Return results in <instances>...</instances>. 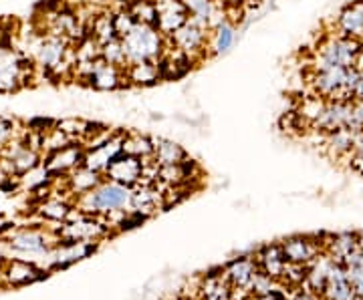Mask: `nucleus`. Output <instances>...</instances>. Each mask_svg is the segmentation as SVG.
<instances>
[{"instance_id": "obj_1", "label": "nucleus", "mask_w": 363, "mask_h": 300, "mask_svg": "<svg viewBox=\"0 0 363 300\" xmlns=\"http://www.w3.org/2000/svg\"><path fill=\"white\" fill-rule=\"evenodd\" d=\"M130 200L131 188L111 180H104L95 190L77 196V204L81 214L105 218L119 209H130Z\"/></svg>"}, {"instance_id": "obj_2", "label": "nucleus", "mask_w": 363, "mask_h": 300, "mask_svg": "<svg viewBox=\"0 0 363 300\" xmlns=\"http://www.w3.org/2000/svg\"><path fill=\"white\" fill-rule=\"evenodd\" d=\"M359 71L355 67H331L315 71L311 79L313 95L323 97L325 101H355Z\"/></svg>"}, {"instance_id": "obj_3", "label": "nucleus", "mask_w": 363, "mask_h": 300, "mask_svg": "<svg viewBox=\"0 0 363 300\" xmlns=\"http://www.w3.org/2000/svg\"><path fill=\"white\" fill-rule=\"evenodd\" d=\"M123 49L128 57V65L143 63V61H160L168 49V37L160 33V28L154 25H138L131 28L130 35L123 39Z\"/></svg>"}, {"instance_id": "obj_4", "label": "nucleus", "mask_w": 363, "mask_h": 300, "mask_svg": "<svg viewBox=\"0 0 363 300\" xmlns=\"http://www.w3.org/2000/svg\"><path fill=\"white\" fill-rule=\"evenodd\" d=\"M363 40L350 39L339 33L327 35L315 52V71H323L331 67H353L357 52L362 51Z\"/></svg>"}, {"instance_id": "obj_5", "label": "nucleus", "mask_w": 363, "mask_h": 300, "mask_svg": "<svg viewBox=\"0 0 363 300\" xmlns=\"http://www.w3.org/2000/svg\"><path fill=\"white\" fill-rule=\"evenodd\" d=\"M208 42H210V28L196 23L192 18L169 37V45L184 54H188L194 63L208 57Z\"/></svg>"}, {"instance_id": "obj_6", "label": "nucleus", "mask_w": 363, "mask_h": 300, "mask_svg": "<svg viewBox=\"0 0 363 300\" xmlns=\"http://www.w3.org/2000/svg\"><path fill=\"white\" fill-rule=\"evenodd\" d=\"M33 67L21 52L0 47V93L18 91L30 77Z\"/></svg>"}, {"instance_id": "obj_7", "label": "nucleus", "mask_w": 363, "mask_h": 300, "mask_svg": "<svg viewBox=\"0 0 363 300\" xmlns=\"http://www.w3.org/2000/svg\"><path fill=\"white\" fill-rule=\"evenodd\" d=\"M283 254L291 264H311L319 254L325 252L323 236H291L281 242Z\"/></svg>"}, {"instance_id": "obj_8", "label": "nucleus", "mask_w": 363, "mask_h": 300, "mask_svg": "<svg viewBox=\"0 0 363 300\" xmlns=\"http://www.w3.org/2000/svg\"><path fill=\"white\" fill-rule=\"evenodd\" d=\"M156 26L160 28V33L168 39L190 21V11H188L184 0H156Z\"/></svg>"}, {"instance_id": "obj_9", "label": "nucleus", "mask_w": 363, "mask_h": 300, "mask_svg": "<svg viewBox=\"0 0 363 300\" xmlns=\"http://www.w3.org/2000/svg\"><path fill=\"white\" fill-rule=\"evenodd\" d=\"M143 171H145V159L133 157L130 154H121L116 161L105 171V180L123 183L128 188H135L143 182Z\"/></svg>"}, {"instance_id": "obj_10", "label": "nucleus", "mask_w": 363, "mask_h": 300, "mask_svg": "<svg viewBox=\"0 0 363 300\" xmlns=\"http://www.w3.org/2000/svg\"><path fill=\"white\" fill-rule=\"evenodd\" d=\"M162 208H166V197H164L162 190H157V182H142L138 183L135 188H131V212L142 214L143 218H150V216H154Z\"/></svg>"}, {"instance_id": "obj_11", "label": "nucleus", "mask_w": 363, "mask_h": 300, "mask_svg": "<svg viewBox=\"0 0 363 300\" xmlns=\"http://www.w3.org/2000/svg\"><path fill=\"white\" fill-rule=\"evenodd\" d=\"M222 272H224L226 280L230 282V287L234 290L250 294V287H252L255 278L260 272V268L255 256H240V258H234V260L228 262L222 268Z\"/></svg>"}, {"instance_id": "obj_12", "label": "nucleus", "mask_w": 363, "mask_h": 300, "mask_svg": "<svg viewBox=\"0 0 363 300\" xmlns=\"http://www.w3.org/2000/svg\"><path fill=\"white\" fill-rule=\"evenodd\" d=\"M61 236L65 240H79V242H99L105 236H109V226L99 216L83 214L77 222L67 224Z\"/></svg>"}, {"instance_id": "obj_13", "label": "nucleus", "mask_w": 363, "mask_h": 300, "mask_svg": "<svg viewBox=\"0 0 363 300\" xmlns=\"http://www.w3.org/2000/svg\"><path fill=\"white\" fill-rule=\"evenodd\" d=\"M123 137H125V133L123 131H117L116 135L109 142H105L104 145L93 147V149H85L83 166H87L89 170L99 171V173L105 175L107 168L116 161L117 157L123 154Z\"/></svg>"}, {"instance_id": "obj_14", "label": "nucleus", "mask_w": 363, "mask_h": 300, "mask_svg": "<svg viewBox=\"0 0 363 300\" xmlns=\"http://www.w3.org/2000/svg\"><path fill=\"white\" fill-rule=\"evenodd\" d=\"M353 111V101H327L323 113L315 119L309 129L319 131V133H331V131L347 127Z\"/></svg>"}, {"instance_id": "obj_15", "label": "nucleus", "mask_w": 363, "mask_h": 300, "mask_svg": "<svg viewBox=\"0 0 363 300\" xmlns=\"http://www.w3.org/2000/svg\"><path fill=\"white\" fill-rule=\"evenodd\" d=\"M87 83L93 89H97V91H117L123 85H128L125 69L111 65L105 59H97L95 65H93L89 79H87Z\"/></svg>"}, {"instance_id": "obj_16", "label": "nucleus", "mask_w": 363, "mask_h": 300, "mask_svg": "<svg viewBox=\"0 0 363 300\" xmlns=\"http://www.w3.org/2000/svg\"><path fill=\"white\" fill-rule=\"evenodd\" d=\"M321 296H323V300H362L357 296L350 276L345 272V266L341 262H333Z\"/></svg>"}, {"instance_id": "obj_17", "label": "nucleus", "mask_w": 363, "mask_h": 300, "mask_svg": "<svg viewBox=\"0 0 363 300\" xmlns=\"http://www.w3.org/2000/svg\"><path fill=\"white\" fill-rule=\"evenodd\" d=\"M83 159H85L83 144H71L55 154H49L47 170L51 173H71L79 166H83Z\"/></svg>"}, {"instance_id": "obj_18", "label": "nucleus", "mask_w": 363, "mask_h": 300, "mask_svg": "<svg viewBox=\"0 0 363 300\" xmlns=\"http://www.w3.org/2000/svg\"><path fill=\"white\" fill-rule=\"evenodd\" d=\"M335 28L343 37L363 40V0L351 2L341 8L335 21Z\"/></svg>"}, {"instance_id": "obj_19", "label": "nucleus", "mask_w": 363, "mask_h": 300, "mask_svg": "<svg viewBox=\"0 0 363 300\" xmlns=\"http://www.w3.org/2000/svg\"><path fill=\"white\" fill-rule=\"evenodd\" d=\"M157 65H160L162 81H169V79L184 77L196 63L188 57V54H184V52L178 51V49H174L168 42V49L164 52V57L157 61Z\"/></svg>"}, {"instance_id": "obj_20", "label": "nucleus", "mask_w": 363, "mask_h": 300, "mask_svg": "<svg viewBox=\"0 0 363 300\" xmlns=\"http://www.w3.org/2000/svg\"><path fill=\"white\" fill-rule=\"evenodd\" d=\"M255 258L259 262L260 272L269 275L274 280H283L286 268V258L283 254V246L281 244H269V246H262V248L255 254Z\"/></svg>"}, {"instance_id": "obj_21", "label": "nucleus", "mask_w": 363, "mask_h": 300, "mask_svg": "<svg viewBox=\"0 0 363 300\" xmlns=\"http://www.w3.org/2000/svg\"><path fill=\"white\" fill-rule=\"evenodd\" d=\"M236 25L233 21L224 18L222 23L214 26L210 30V42H208V54L210 57H220V54H226L234 47L236 42Z\"/></svg>"}, {"instance_id": "obj_22", "label": "nucleus", "mask_w": 363, "mask_h": 300, "mask_svg": "<svg viewBox=\"0 0 363 300\" xmlns=\"http://www.w3.org/2000/svg\"><path fill=\"white\" fill-rule=\"evenodd\" d=\"M333 258L323 252L319 254L311 264H307V278H305V288H309L311 292L317 294H323L325 284H327V278L331 272V266H333Z\"/></svg>"}, {"instance_id": "obj_23", "label": "nucleus", "mask_w": 363, "mask_h": 300, "mask_svg": "<svg viewBox=\"0 0 363 300\" xmlns=\"http://www.w3.org/2000/svg\"><path fill=\"white\" fill-rule=\"evenodd\" d=\"M359 244H362L359 234H351V232L331 234L325 238V252L335 262H343L353 250L359 248Z\"/></svg>"}, {"instance_id": "obj_24", "label": "nucleus", "mask_w": 363, "mask_h": 300, "mask_svg": "<svg viewBox=\"0 0 363 300\" xmlns=\"http://www.w3.org/2000/svg\"><path fill=\"white\" fill-rule=\"evenodd\" d=\"M125 79H128V85H133V87H152L157 81H162V73H160L157 61H143V63L128 65Z\"/></svg>"}, {"instance_id": "obj_25", "label": "nucleus", "mask_w": 363, "mask_h": 300, "mask_svg": "<svg viewBox=\"0 0 363 300\" xmlns=\"http://www.w3.org/2000/svg\"><path fill=\"white\" fill-rule=\"evenodd\" d=\"M200 300H234V288L222 270L220 275H206L200 287Z\"/></svg>"}, {"instance_id": "obj_26", "label": "nucleus", "mask_w": 363, "mask_h": 300, "mask_svg": "<svg viewBox=\"0 0 363 300\" xmlns=\"http://www.w3.org/2000/svg\"><path fill=\"white\" fill-rule=\"evenodd\" d=\"M353 145H355V131H351L350 127H341L325 135V147L329 156L335 159L350 156L353 151Z\"/></svg>"}, {"instance_id": "obj_27", "label": "nucleus", "mask_w": 363, "mask_h": 300, "mask_svg": "<svg viewBox=\"0 0 363 300\" xmlns=\"http://www.w3.org/2000/svg\"><path fill=\"white\" fill-rule=\"evenodd\" d=\"M104 180V173L89 170L87 166H79L77 170H73L69 173V188H71V192L75 196H83V194H87L91 190H95Z\"/></svg>"}, {"instance_id": "obj_28", "label": "nucleus", "mask_w": 363, "mask_h": 300, "mask_svg": "<svg viewBox=\"0 0 363 300\" xmlns=\"http://www.w3.org/2000/svg\"><path fill=\"white\" fill-rule=\"evenodd\" d=\"M13 248H16L18 252H26V254H45L49 252V238L45 232H39V230H25L21 234L13 236L11 240Z\"/></svg>"}, {"instance_id": "obj_29", "label": "nucleus", "mask_w": 363, "mask_h": 300, "mask_svg": "<svg viewBox=\"0 0 363 300\" xmlns=\"http://www.w3.org/2000/svg\"><path fill=\"white\" fill-rule=\"evenodd\" d=\"M154 159L160 166H178V163L188 159V154L180 144H176L172 139L157 137V139H154Z\"/></svg>"}, {"instance_id": "obj_30", "label": "nucleus", "mask_w": 363, "mask_h": 300, "mask_svg": "<svg viewBox=\"0 0 363 300\" xmlns=\"http://www.w3.org/2000/svg\"><path fill=\"white\" fill-rule=\"evenodd\" d=\"M123 154H130L140 159H152L154 157V137L130 131L123 137Z\"/></svg>"}, {"instance_id": "obj_31", "label": "nucleus", "mask_w": 363, "mask_h": 300, "mask_svg": "<svg viewBox=\"0 0 363 300\" xmlns=\"http://www.w3.org/2000/svg\"><path fill=\"white\" fill-rule=\"evenodd\" d=\"M345 266V272L350 276L351 284L355 288L357 296L363 299V236H362V244L359 248L353 250L350 256L345 260L341 262Z\"/></svg>"}, {"instance_id": "obj_32", "label": "nucleus", "mask_w": 363, "mask_h": 300, "mask_svg": "<svg viewBox=\"0 0 363 300\" xmlns=\"http://www.w3.org/2000/svg\"><path fill=\"white\" fill-rule=\"evenodd\" d=\"M93 39L97 40L101 47L107 45V42H111V40L119 39V35H117L116 25H113V13H104L99 14V16H95L93 18V26H91V33H89Z\"/></svg>"}, {"instance_id": "obj_33", "label": "nucleus", "mask_w": 363, "mask_h": 300, "mask_svg": "<svg viewBox=\"0 0 363 300\" xmlns=\"http://www.w3.org/2000/svg\"><path fill=\"white\" fill-rule=\"evenodd\" d=\"M128 11L133 14V18L142 25H154L157 23V8L156 2L150 0H130Z\"/></svg>"}, {"instance_id": "obj_34", "label": "nucleus", "mask_w": 363, "mask_h": 300, "mask_svg": "<svg viewBox=\"0 0 363 300\" xmlns=\"http://www.w3.org/2000/svg\"><path fill=\"white\" fill-rule=\"evenodd\" d=\"M325 105H327V101H325L323 97H319V95H311V97L303 99V103H301V107L297 109L298 117L303 119V123H305V125H309V127H311L313 121L323 113Z\"/></svg>"}, {"instance_id": "obj_35", "label": "nucleus", "mask_w": 363, "mask_h": 300, "mask_svg": "<svg viewBox=\"0 0 363 300\" xmlns=\"http://www.w3.org/2000/svg\"><path fill=\"white\" fill-rule=\"evenodd\" d=\"M40 276H43V272L37 270L33 264H26V262H13L9 268V280L13 284H26V282L37 280Z\"/></svg>"}, {"instance_id": "obj_36", "label": "nucleus", "mask_w": 363, "mask_h": 300, "mask_svg": "<svg viewBox=\"0 0 363 300\" xmlns=\"http://www.w3.org/2000/svg\"><path fill=\"white\" fill-rule=\"evenodd\" d=\"M101 59H105V61L111 63V65L128 69V57H125V49H123L121 39L111 40V42L104 45V47H101Z\"/></svg>"}, {"instance_id": "obj_37", "label": "nucleus", "mask_w": 363, "mask_h": 300, "mask_svg": "<svg viewBox=\"0 0 363 300\" xmlns=\"http://www.w3.org/2000/svg\"><path fill=\"white\" fill-rule=\"evenodd\" d=\"M113 25H116L117 35H119V39H123L125 35H130L131 28L138 25V21L133 18V14L128 11V6L125 8H121V11H117L113 13Z\"/></svg>"}, {"instance_id": "obj_38", "label": "nucleus", "mask_w": 363, "mask_h": 300, "mask_svg": "<svg viewBox=\"0 0 363 300\" xmlns=\"http://www.w3.org/2000/svg\"><path fill=\"white\" fill-rule=\"evenodd\" d=\"M43 214L49 218V220H57V222H61V220H65L67 216L71 214V209L67 204L63 202H59V200H49L47 204H43Z\"/></svg>"}, {"instance_id": "obj_39", "label": "nucleus", "mask_w": 363, "mask_h": 300, "mask_svg": "<svg viewBox=\"0 0 363 300\" xmlns=\"http://www.w3.org/2000/svg\"><path fill=\"white\" fill-rule=\"evenodd\" d=\"M14 135H16V121L0 117V149H4L11 142H14Z\"/></svg>"}, {"instance_id": "obj_40", "label": "nucleus", "mask_w": 363, "mask_h": 300, "mask_svg": "<svg viewBox=\"0 0 363 300\" xmlns=\"http://www.w3.org/2000/svg\"><path fill=\"white\" fill-rule=\"evenodd\" d=\"M347 127L351 131H362L363 129V99H355L353 101V111H351V119L347 123Z\"/></svg>"}, {"instance_id": "obj_41", "label": "nucleus", "mask_w": 363, "mask_h": 300, "mask_svg": "<svg viewBox=\"0 0 363 300\" xmlns=\"http://www.w3.org/2000/svg\"><path fill=\"white\" fill-rule=\"evenodd\" d=\"M250 300H291V296L286 294L285 284H281V287H277L269 294H264V296H252Z\"/></svg>"}, {"instance_id": "obj_42", "label": "nucleus", "mask_w": 363, "mask_h": 300, "mask_svg": "<svg viewBox=\"0 0 363 300\" xmlns=\"http://www.w3.org/2000/svg\"><path fill=\"white\" fill-rule=\"evenodd\" d=\"M291 300H323V296L317 294V292H311L309 288H297L291 294Z\"/></svg>"}, {"instance_id": "obj_43", "label": "nucleus", "mask_w": 363, "mask_h": 300, "mask_svg": "<svg viewBox=\"0 0 363 300\" xmlns=\"http://www.w3.org/2000/svg\"><path fill=\"white\" fill-rule=\"evenodd\" d=\"M347 157H350L351 170L357 171V173H362L363 175V154H359V151H351Z\"/></svg>"}, {"instance_id": "obj_44", "label": "nucleus", "mask_w": 363, "mask_h": 300, "mask_svg": "<svg viewBox=\"0 0 363 300\" xmlns=\"http://www.w3.org/2000/svg\"><path fill=\"white\" fill-rule=\"evenodd\" d=\"M355 99H363V71H359L357 87H355Z\"/></svg>"}, {"instance_id": "obj_45", "label": "nucleus", "mask_w": 363, "mask_h": 300, "mask_svg": "<svg viewBox=\"0 0 363 300\" xmlns=\"http://www.w3.org/2000/svg\"><path fill=\"white\" fill-rule=\"evenodd\" d=\"M220 6H224V8H233V6H238V2L240 0H216Z\"/></svg>"}, {"instance_id": "obj_46", "label": "nucleus", "mask_w": 363, "mask_h": 300, "mask_svg": "<svg viewBox=\"0 0 363 300\" xmlns=\"http://www.w3.org/2000/svg\"><path fill=\"white\" fill-rule=\"evenodd\" d=\"M353 67H355L357 71H363V47H362V51L357 52V57H355V63H353Z\"/></svg>"}, {"instance_id": "obj_47", "label": "nucleus", "mask_w": 363, "mask_h": 300, "mask_svg": "<svg viewBox=\"0 0 363 300\" xmlns=\"http://www.w3.org/2000/svg\"><path fill=\"white\" fill-rule=\"evenodd\" d=\"M150 2H156V0H150Z\"/></svg>"}]
</instances>
